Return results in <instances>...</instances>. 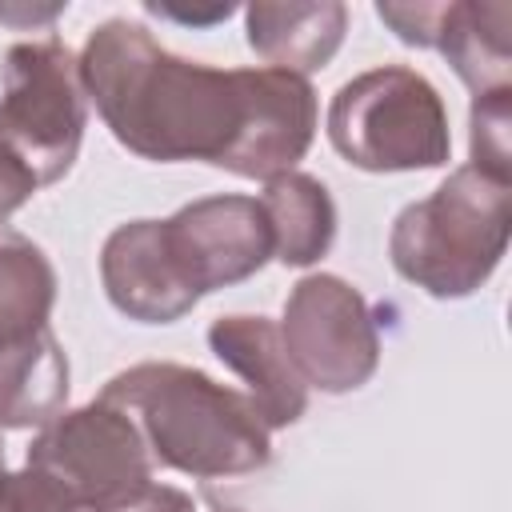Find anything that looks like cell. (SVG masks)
I'll return each mask as SVG.
<instances>
[{
	"mask_svg": "<svg viewBox=\"0 0 512 512\" xmlns=\"http://www.w3.org/2000/svg\"><path fill=\"white\" fill-rule=\"evenodd\" d=\"M260 208L272 224V256L288 268L316 264L336 240V204L308 172H280L264 180Z\"/></svg>",
	"mask_w": 512,
	"mask_h": 512,
	"instance_id": "14",
	"label": "cell"
},
{
	"mask_svg": "<svg viewBox=\"0 0 512 512\" xmlns=\"http://www.w3.org/2000/svg\"><path fill=\"white\" fill-rule=\"evenodd\" d=\"M148 12L156 16H168V20H180V24H208V20H228L232 8H212V12H176V8H160V4H148Z\"/></svg>",
	"mask_w": 512,
	"mask_h": 512,
	"instance_id": "20",
	"label": "cell"
},
{
	"mask_svg": "<svg viewBox=\"0 0 512 512\" xmlns=\"http://www.w3.org/2000/svg\"><path fill=\"white\" fill-rule=\"evenodd\" d=\"M0 512H92L48 472L24 464L0 480Z\"/></svg>",
	"mask_w": 512,
	"mask_h": 512,
	"instance_id": "17",
	"label": "cell"
},
{
	"mask_svg": "<svg viewBox=\"0 0 512 512\" xmlns=\"http://www.w3.org/2000/svg\"><path fill=\"white\" fill-rule=\"evenodd\" d=\"M332 148L364 172H420L448 164L452 132L436 84L404 64H380L336 88Z\"/></svg>",
	"mask_w": 512,
	"mask_h": 512,
	"instance_id": "4",
	"label": "cell"
},
{
	"mask_svg": "<svg viewBox=\"0 0 512 512\" xmlns=\"http://www.w3.org/2000/svg\"><path fill=\"white\" fill-rule=\"evenodd\" d=\"M208 348L216 360L236 372L268 428H288L308 408V384L300 380L296 364L288 360L280 324L268 316H220L208 328Z\"/></svg>",
	"mask_w": 512,
	"mask_h": 512,
	"instance_id": "11",
	"label": "cell"
},
{
	"mask_svg": "<svg viewBox=\"0 0 512 512\" xmlns=\"http://www.w3.org/2000/svg\"><path fill=\"white\" fill-rule=\"evenodd\" d=\"M64 12V4H52V8H8V4H0V20H12V24H24V20H52V16H60Z\"/></svg>",
	"mask_w": 512,
	"mask_h": 512,
	"instance_id": "21",
	"label": "cell"
},
{
	"mask_svg": "<svg viewBox=\"0 0 512 512\" xmlns=\"http://www.w3.org/2000/svg\"><path fill=\"white\" fill-rule=\"evenodd\" d=\"M112 512H196V500H192L188 492L172 488V484L152 480V484H144L140 492H132L124 504H116Z\"/></svg>",
	"mask_w": 512,
	"mask_h": 512,
	"instance_id": "19",
	"label": "cell"
},
{
	"mask_svg": "<svg viewBox=\"0 0 512 512\" xmlns=\"http://www.w3.org/2000/svg\"><path fill=\"white\" fill-rule=\"evenodd\" d=\"M172 256L196 296L240 284L272 260V224L256 196L220 192L164 220Z\"/></svg>",
	"mask_w": 512,
	"mask_h": 512,
	"instance_id": "9",
	"label": "cell"
},
{
	"mask_svg": "<svg viewBox=\"0 0 512 512\" xmlns=\"http://www.w3.org/2000/svg\"><path fill=\"white\" fill-rule=\"evenodd\" d=\"M28 464L64 484L92 512H112L132 492L152 484V456L140 428L100 396L84 408H64L28 444Z\"/></svg>",
	"mask_w": 512,
	"mask_h": 512,
	"instance_id": "7",
	"label": "cell"
},
{
	"mask_svg": "<svg viewBox=\"0 0 512 512\" xmlns=\"http://www.w3.org/2000/svg\"><path fill=\"white\" fill-rule=\"evenodd\" d=\"M68 404V356L52 328L0 344V428H44Z\"/></svg>",
	"mask_w": 512,
	"mask_h": 512,
	"instance_id": "13",
	"label": "cell"
},
{
	"mask_svg": "<svg viewBox=\"0 0 512 512\" xmlns=\"http://www.w3.org/2000/svg\"><path fill=\"white\" fill-rule=\"evenodd\" d=\"M76 60L100 120L140 160H200L244 180H272L312 148L308 76L184 60L128 16L96 24Z\"/></svg>",
	"mask_w": 512,
	"mask_h": 512,
	"instance_id": "1",
	"label": "cell"
},
{
	"mask_svg": "<svg viewBox=\"0 0 512 512\" xmlns=\"http://www.w3.org/2000/svg\"><path fill=\"white\" fill-rule=\"evenodd\" d=\"M244 28H248V48L264 60V68L308 76L340 52L344 32H348V8L340 0L248 4Z\"/></svg>",
	"mask_w": 512,
	"mask_h": 512,
	"instance_id": "12",
	"label": "cell"
},
{
	"mask_svg": "<svg viewBox=\"0 0 512 512\" xmlns=\"http://www.w3.org/2000/svg\"><path fill=\"white\" fill-rule=\"evenodd\" d=\"M280 336L300 380L320 392H356L380 368V332L368 300L344 276L312 272L284 300Z\"/></svg>",
	"mask_w": 512,
	"mask_h": 512,
	"instance_id": "6",
	"label": "cell"
},
{
	"mask_svg": "<svg viewBox=\"0 0 512 512\" xmlns=\"http://www.w3.org/2000/svg\"><path fill=\"white\" fill-rule=\"evenodd\" d=\"M100 400L120 408L144 436L152 464L224 480L260 472L272 460V428L260 420L248 392L212 380L200 368L144 360L116 372Z\"/></svg>",
	"mask_w": 512,
	"mask_h": 512,
	"instance_id": "2",
	"label": "cell"
},
{
	"mask_svg": "<svg viewBox=\"0 0 512 512\" xmlns=\"http://www.w3.org/2000/svg\"><path fill=\"white\" fill-rule=\"evenodd\" d=\"M376 16L412 48L440 52L472 96L508 88L512 80V4L464 0H384Z\"/></svg>",
	"mask_w": 512,
	"mask_h": 512,
	"instance_id": "8",
	"label": "cell"
},
{
	"mask_svg": "<svg viewBox=\"0 0 512 512\" xmlns=\"http://www.w3.org/2000/svg\"><path fill=\"white\" fill-rule=\"evenodd\" d=\"M468 148H472V168L508 180L512 184V88L472 96V116H468Z\"/></svg>",
	"mask_w": 512,
	"mask_h": 512,
	"instance_id": "16",
	"label": "cell"
},
{
	"mask_svg": "<svg viewBox=\"0 0 512 512\" xmlns=\"http://www.w3.org/2000/svg\"><path fill=\"white\" fill-rule=\"evenodd\" d=\"M100 280L112 308L140 324H172L200 304L172 256L164 220H128L112 228L100 248Z\"/></svg>",
	"mask_w": 512,
	"mask_h": 512,
	"instance_id": "10",
	"label": "cell"
},
{
	"mask_svg": "<svg viewBox=\"0 0 512 512\" xmlns=\"http://www.w3.org/2000/svg\"><path fill=\"white\" fill-rule=\"evenodd\" d=\"M8 472H4V440H0V480H4Z\"/></svg>",
	"mask_w": 512,
	"mask_h": 512,
	"instance_id": "22",
	"label": "cell"
},
{
	"mask_svg": "<svg viewBox=\"0 0 512 512\" xmlns=\"http://www.w3.org/2000/svg\"><path fill=\"white\" fill-rule=\"evenodd\" d=\"M36 176L0 144V224L16 212V208H24L32 196H36Z\"/></svg>",
	"mask_w": 512,
	"mask_h": 512,
	"instance_id": "18",
	"label": "cell"
},
{
	"mask_svg": "<svg viewBox=\"0 0 512 512\" xmlns=\"http://www.w3.org/2000/svg\"><path fill=\"white\" fill-rule=\"evenodd\" d=\"M84 128L88 92L72 48L56 36L12 44L0 64V144L40 188L68 176Z\"/></svg>",
	"mask_w": 512,
	"mask_h": 512,
	"instance_id": "5",
	"label": "cell"
},
{
	"mask_svg": "<svg viewBox=\"0 0 512 512\" xmlns=\"http://www.w3.org/2000/svg\"><path fill=\"white\" fill-rule=\"evenodd\" d=\"M512 184L472 164L432 196L408 204L388 236L392 268L436 300H460L488 284L508 252Z\"/></svg>",
	"mask_w": 512,
	"mask_h": 512,
	"instance_id": "3",
	"label": "cell"
},
{
	"mask_svg": "<svg viewBox=\"0 0 512 512\" xmlns=\"http://www.w3.org/2000/svg\"><path fill=\"white\" fill-rule=\"evenodd\" d=\"M56 268L36 240L0 224V344L48 328Z\"/></svg>",
	"mask_w": 512,
	"mask_h": 512,
	"instance_id": "15",
	"label": "cell"
}]
</instances>
